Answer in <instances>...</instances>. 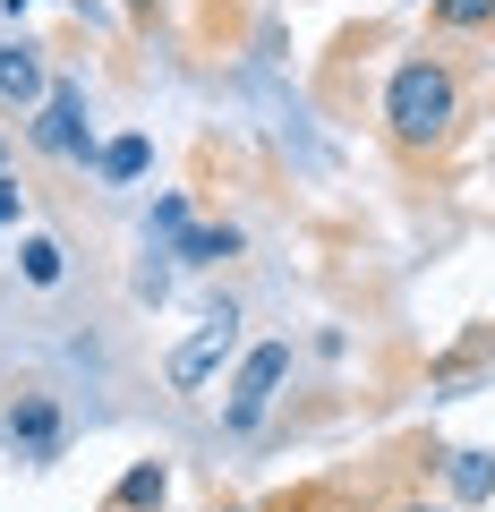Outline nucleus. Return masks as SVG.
<instances>
[{
    "label": "nucleus",
    "mask_w": 495,
    "mask_h": 512,
    "mask_svg": "<svg viewBox=\"0 0 495 512\" xmlns=\"http://www.w3.org/2000/svg\"><path fill=\"white\" fill-rule=\"evenodd\" d=\"M385 137L402 163H444L461 137V120H470V86H461V69L444 52H402L385 69Z\"/></svg>",
    "instance_id": "nucleus-1"
},
{
    "label": "nucleus",
    "mask_w": 495,
    "mask_h": 512,
    "mask_svg": "<svg viewBox=\"0 0 495 512\" xmlns=\"http://www.w3.org/2000/svg\"><path fill=\"white\" fill-rule=\"evenodd\" d=\"M282 376H291V342H257L248 359H239L231 393H222V427H231V436H248V427H265V410H274Z\"/></svg>",
    "instance_id": "nucleus-2"
},
{
    "label": "nucleus",
    "mask_w": 495,
    "mask_h": 512,
    "mask_svg": "<svg viewBox=\"0 0 495 512\" xmlns=\"http://www.w3.org/2000/svg\"><path fill=\"white\" fill-rule=\"evenodd\" d=\"M35 154H52V163H86L94 154V128H86V86H52L35 103Z\"/></svg>",
    "instance_id": "nucleus-3"
},
{
    "label": "nucleus",
    "mask_w": 495,
    "mask_h": 512,
    "mask_svg": "<svg viewBox=\"0 0 495 512\" xmlns=\"http://www.w3.org/2000/svg\"><path fill=\"white\" fill-rule=\"evenodd\" d=\"M0 427H9V444H18V461H52L60 444H69V419H60V402L43 393V384H26Z\"/></svg>",
    "instance_id": "nucleus-4"
},
{
    "label": "nucleus",
    "mask_w": 495,
    "mask_h": 512,
    "mask_svg": "<svg viewBox=\"0 0 495 512\" xmlns=\"http://www.w3.org/2000/svg\"><path fill=\"white\" fill-rule=\"evenodd\" d=\"M231 350H239V316H231V308H214V316H205V325L188 333L180 350H171V384H180V393H197V384L214 376Z\"/></svg>",
    "instance_id": "nucleus-5"
},
{
    "label": "nucleus",
    "mask_w": 495,
    "mask_h": 512,
    "mask_svg": "<svg viewBox=\"0 0 495 512\" xmlns=\"http://www.w3.org/2000/svg\"><path fill=\"white\" fill-rule=\"evenodd\" d=\"M43 94H52V77H43V52L35 43H0V103H18V111H35Z\"/></svg>",
    "instance_id": "nucleus-6"
},
{
    "label": "nucleus",
    "mask_w": 495,
    "mask_h": 512,
    "mask_svg": "<svg viewBox=\"0 0 495 512\" xmlns=\"http://www.w3.org/2000/svg\"><path fill=\"white\" fill-rule=\"evenodd\" d=\"M427 35H495V0H427Z\"/></svg>",
    "instance_id": "nucleus-7"
},
{
    "label": "nucleus",
    "mask_w": 495,
    "mask_h": 512,
    "mask_svg": "<svg viewBox=\"0 0 495 512\" xmlns=\"http://www.w3.org/2000/svg\"><path fill=\"white\" fill-rule=\"evenodd\" d=\"M163 495H171V470L163 461H137V470L111 487V512H163Z\"/></svg>",
    "instance_id": "nucleus-8"
},
{
    "label": "nucleus",
    "mask_w": 495,
    "mask_h": 512,
    "mask_svg": "<svg viewBox=\"0 0 495 512\" xmlns=\"http://www.w3.org/2000/svg\"><path fill=\"white\" fill-rule=\"evenodd\" d=\"M18 274L35 282V291H52V282L69 274V248H60L52 231H26V248H18Z\"/></svg>",
    "instance_id": "nucleus-9"
},
{
    "label": "nucleus",
    "mask_w": 495,
    "mask_h": 512,
    "mask_svg": "<svg viewBox=\"0 0 495 512\" xmlns=\"http://www.w3.org/2000/svg\"><path fill=\"white\" fill-rule=\"evenodd\" d=\"M453 495L461 504H487L495 495V453H453Z\"/></svg>",
    "instance_id": "nucleus-10"
},
{
    "label": "nucleus",
    "mask_w": 495,
    "mask_h": 512,
    "mask_svg": "<svg viewBox=\"0 0 495 512\" xmlns=\"http://www.w3.org/2000/svg\"><path fill=\"white\" fill-rule=\"evenodd\" d=\"M180 256H188V265H222V256H239V231H231V222H205V231L180 239Z\"/></svg>",
    "instance_id": "nucleus-11"
},
{
    "label": "nucleus",
    "mask_w": 495,
    "mask_h": 512,
    "mask_svg": "<svg viewBox=\"0 0 495 512\" xmlns=\"http://www.w3.org/2000/svg\"><path fill=\"white\" fill-rule=\"evenodd\" d=\"M265 512H367L359 495H342V487H299V495H274Z\"/></svg>",
    "instance_id": "nucleus-12"
},
{
    "label": "nucleus",
    "mask_w": 495,
    "mask_h": 512,
    "mask_svg": "<svg viewBox=\"0 0 495 512\" xmlns=\"http://www.w3.org/2000/svg\"><path fill=\"white\" fill-rule=\"evenodd\" d=\"M146 163H154V146H146V137H120V146H103V180H137Z\"/></svg>",
    "instance_id": "nucleus-13"
},
{
    "label": "nucleus",
    "mask_w": 495,
    "mask_h": 512,
    "mask_svg": "<svg viewBox=\"0 0 495 512\" xmlns=\"http://www.w3.org/2000/svg\"><path fill=\"white\" fill-rule=\"evenodd\" d=\"M154 231H171V239H188V197H154Z\"/></svg>",
    "instance_id": "nucleus-14"
},
{
    "label": "nucleus",
    "mask_w": 495,
    "mask_h": 512,
    "mask_svg": "<svg viewBox=\"0 0 495 512\" xmlns=\"http://www.w3.org/2000/svg\"><path fill=\"white\" fill-rule=\"evenodd\" d=\"M9 222H18V180L0 171V231H9Z\"/></svg>",
    "instance_id": "nucleus-15"
},
{
    "label": "nucleus",
    "mask_w": 495,
    "mask_h": 512,
    "mask_svg": "<svg viewBox=\"0 0 495 512\" xmlns=\"http://www.w3.org/2000/svg\"><path fill=\"white\" fill-rule=\"evenodd\" d=\"M129 18H137V26H154V18H163V0H129Z\"/></svg>",
    "instance_id": "nucleus-16"
},
{
    "label": "nucleus",
    "mask_w": 495,
    "mask_h": 512,
    "mask_svg": "<svg viewBox=\"0 0 495 512\" xmlns=\"http://www.w3.org/2000/svg\"><path fill=\"white\" fill-rule=\"evenodd\" d=\"M393 512H453V504H427V495H410V504H393Z\"/></svg>",
    "instance_id": "nucleus-17"
},
{
    "label": "nucleus",
    "mask_w": 495,
    "mask_h": 512,
    "mask_svg": "<svg viewBox=\"0 0 495 512\" xmlns=\"http://www.w3.org/2000/svg\"><path fill=\"white\" fill-rule=\"evenodd\" d=\"M18 9H35V0H9V18H18Z\"/></svg>",
    "instance_id": "nucleus-18"
},
{
    "label": "nucleus",
    "mask_w": 495,
    "mask_h": 512,
    "mask_svg": "<svg viewBox=\"0 0 495 512\" xmlns=\"http://www.w3.org/2000/svg\"><path fill=\"white\" fill-rule=\"evenodd\" d=\"M222 512H257V504H222Z\"/></svg>",
    "instance_id": "nucleus-19"
},
{
    "label": "nucleus",
    "mask_w": 495,
    "mask_h": 512,
    "mask_svg": "<svg viewBox=\"0 0 495 512\" xmlns=\"http://www.w3.org/2000/svg\"><path fill=\"white\" fill-rule=\"evenodd\" d=\"M0 154H9V146H0Z\"/></svg>",
    "instance_id": "nucleus-20"
}]
</instances>
